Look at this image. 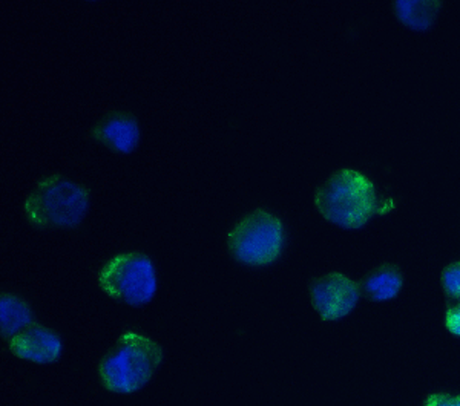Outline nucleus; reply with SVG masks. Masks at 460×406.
Returning a JSON list of instances; mask_svg holds the SVG:
<instances>
[{"label": "nucleus", "mask_w": 460, "mask_h": 406, "mask_svg": "<svg viewBox=\"0 0 460 406\" xmlns=\"http://www.w3.org/2000/svg\"><path fill=\"white\" fill-rule=\"evenodd\" d=\"M163 360L157 342L137 333H125L100 362L103 385L117 394H131L151 381Z\"/></svg>", "instance_id": "f257e3e1"}, {"label": "nucleus", "mask_w": 460, "mask_h": 406, "mask_svg": "<svg viewBox=\"0 0 460 406\" xmlns=\"http://www.w3.org/2000/svg\"><path fill=\"white\" fill-rule=\"evenodd\" d=\"M314 203L330 223L342 229H359L376 212V190L362 173L345 169L316 190Z\"/></svg>", "instance_id": "f03ea898"}, {"label": "nucleus", "mask_w": 460, "mask_h": 406, "mask_svg": "<svg viewBox=\"0 0 460 406\" xmlns=\"http://www.w3.org/2000/svg\"><path fill=\"white\" fill-rule=\"evenodd\" d=\"M89 190L62 175L45 178L30 193L25 212L40 229H73L88 214Z\"/></svg>", "instance_id": "7ed1b4c3"}, {"label": "nucleus", "mask_w": 460, "mask_h": 406, "mask_svg": "<svg viewBox=\"0 0 460 406\" xmlns=\"http://www.w3.org/2000/svg\"><path fill=\"white\" fill-rule=\"evenodd\" d=\"M99 284L112 299L140 307L151 303L157 293L155 267L143 253H123L102 269Z\"/></svg>", "instance_id": "20e7f679"}, {"label": "nucleus", "mask_w": 460, "mask_h": 406, "mask_svg": "<svg viewBox=\"0 0 460 406\" xmlns=\"http://www.w3.org/2000/svg\"><path fill=\"white\" fill-rule=\"evenodd\" d=\"M283 225L262 208L247 215L229 234V251L238 262L266 266L283 251Z\"/></svg>", "instance_id": "39448f33"}, {"label": "nucleus", "mask_w": 460, "mask_h": 406, "mask_svg": "<svg viewBox=\"0 0 460 406\" xmlns=\"http://www.w3.org/2000/svg\"><path fill=\"white\" fill-rule=\"evenodd\" d=\"M310 296L321 318L336 321L347 316L356 307L359 286L341 273H330L312 281Z\"/></svg>", "instance_id": "423d86ee"}, {"label": "nucleus", "mask_w": 460, "mask_h": 406, "mask_svg": "<svg viewBox=\"0 0 460 406\" xmlns=\"http://www.w3.org/2000/svg\"><path fill=\"white\" fill-rule=\"evenodd\" d=\"M13 355L36 364H53L62 353V340L53 330L32 322L10 340Z\"/></svg>", "instance_id": "0eeeda50"}, {"label": "nucleus", "mask_w": 460, "mask_h": 406, "mask_svg": "<svg viewBox=\"0 0 460 406\" xmlns=\"http://www.w3.org/2000/svg\"><path fill=\"white\" fill-rule=\"evenodd\" d=\"M93 137L111 151L132 154L140 143V126L134 115L114 110L94 126Z\"/></svg>", "instance_id": "6e6552de"}, {"label": "nucleus", "mask_w": 460, "mask_h": 406, "mask_svg": "<svg viewBox=\"0 0 460 406\" xmlns=\"http://www.w3.org/2000/svg\"><path fill=\"white\" fill-rule=\"evenodd\" d=\"M402 288V277L398 267L382 266L362 281V292L372 301H388Z\"/></svg>", "instance_id": "1a4fd4ad"}, {"label": "nucleus", "mask_w": 460, "mask_h": 406, "mask_svg": "<svg viewBox=\"0 0 460 406\" xmlns=\"http://www.w3.org/2000/svg\"><path fill=\"white\" fill-rule=\"evenodd\" d=\"M32 323L31 308L14 295H2L0 299V330L5 339H13Z\"/></svg>", "instance_id": "9d476101"}, {"label": "nucleus", "mask_w": 460, "mask_h": 406, "mask_svg": "<svg viewBox=\"0 0 460 406\" xmlns=\"http://www.w3.org/2000/svg\"><path fill=\"white\" fill-rule=\"evenodd\" d=\"M439 8V2H431V0L429 2H419V0L396 2V13L401 22L416 31L429 30Z\"/></svg>", "instance_id": "9b49d317"}, {"label": "nucleus", "mask_w": 460, "mask_h": 406, "mask_svg": "<svg viewBox=\"0 0 460 406\" xmlns=\"http://www.w3.org/2000/svg\"><path fill=\"white\" fill-rule=\"evenodd\" d=\"M442 286L451 297H460V262L451 264L442 273Z\"/></svg>", "instance_id": "f8f14e48"}, {"label": "nucleus", "mask_w": 460, "mask_h": 406, "mask_svg": "<svg viewBox=\"0 0 460 406\" xmlns=\"http://www.w3.org/2000/svg\"><path fill=\"white\" fill-rule=\"evenodd\" d=\"M447 327L451 333L460 336V304L451 307L447 313Z\"/></svg>", "instance_id": "ddd939ff"}, {"label": "nucleus", "mask_w": 460, "mask_h": 406, "mask_svg": "<svg viewBox=\"0 0 460 406\" xmlns=\"http://www.w3.org/2000/svg\"><path fill=\"white\" fill-rule=\"evenodd\" d=\"M425 406H460V396L451 397L447 394H436L429 397Z\"/></svg>", "instance_id": "4468645a"}]
</instances>
